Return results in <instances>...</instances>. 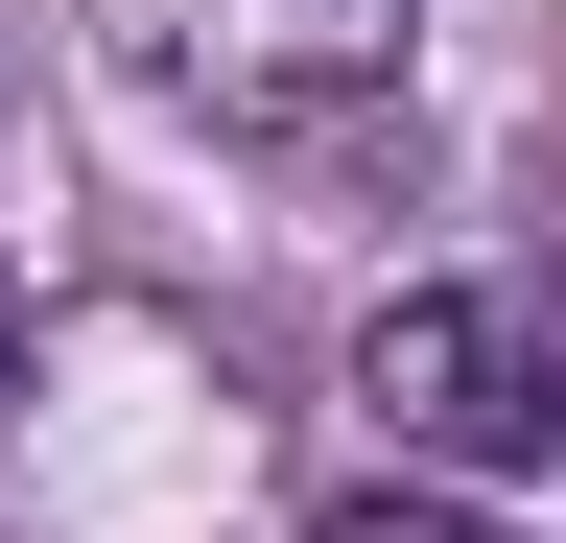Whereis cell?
<instances>
[{"label":"cell","mask_w":566,"mask_h":543,"mask_svg":"<svg viewBox=\"0 0 566 543\" xmlns=\"http://www.w3.org/2000/svg\"><path fill=\"white\" fill-rule=\"evenodd\" d=\"M354 401L401 426V472H543L566 449V331H543V284H401L354 331Z\"/></svg>","instance_id":"1"},{"label":"cell","mask_w":566,"mask_h":543,"mask_svg":"<svg viewBox=\"0 0 566 543\" xmlns=\"http://www.w3.org/2000/svg\"><path fill=\"white\" fill-rule=\"evenodd\" d=\"M401 24H424V0H237V48H283V72H378Z\"/></svg>","instance_id":"2"},{"label":"cell","mask_w":566,"mask_h":543,"mask_svg":"<svg viewBox=\"0 0 566 543\" xmlns=\"http://www.w3.org/2000/svg\"><path fill=\"white\" fill-rule=\"evenodd\" d=\"M307 543H495V520H472V497H449V472H354V497H331V520H307Z\"/></svg>","instance_id":"3"},{"label":"cell","mask_w":566,"mask_h":543,"mask_svg":"<svg viewBox=\"0 0 566 543\" xmlns=\"http://www.w3.org/2000/svg\"><path fill=\"white\" fill-rule=\"evenodd\" d=\"M0 355H24V284H0Z\"/></svg>","instance_id":"4"},{"label":"cell","mask_w":566,"mask_h":543,"mask_svg":"<svg viewBox=\"0 0 566 543\" xmlns=\"http://www.w3.org/2000/svg\"><path fill=\"white\" fill-rule=\"evenodd\" d=\"M543 189H566V143H543Z\"/></svg>","instance_id":"5"}]
</instances>
